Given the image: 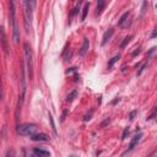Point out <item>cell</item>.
I'll return each mask as SVG.
<instances>
[{
  "instance_id": "cell-6",
  "label": "cell",
  "mask_w": 157,
  "mask_h": 157,
  "mask_svg": "<svg viewBox=\"0 0 157 157\" xmlns=\"http://www.w3.org/2000/svg\"><path fill=\"white\" fill-rule=\"evenodd\" d=\"M0 40H1V47L4 49V53L7 55L9 54V44H7V37L5 34V31H4L2 26H0Z\"/></svg>"
},
{
  "instance_id": "cell-17",
  "label": "cell",
  "mask_w": 157,
  "mask_h": 157,
  "mask_svg": "<svg viewBox=\"0 0 157 157\" xmlns=\"http://www.w3.org/2000/svg\"><path fill=\"white\" fill-rule=\"evenodd\" d=\"M76 96H77V91L74 90L72 92H70V93L66 96V102H72V101L76 98Z\"/></svg>"
},
{
  "instance_id": "cell-13",
  "label": "cell",
  "mask_w": 157,
  "mask_h": 157,
  "mask_svg": "<svg viewBox=\"0 0 157 157\" xmlns=\"http://www.w3.org/2000/svg\"><path fill=\"white\" fill-rule=\"evenodd\" d=\"M129 16H130V12H129V11L124 12V13L121 15V17L119 18L118 25H119V26H123V25H124V22H125V21H128V17H129Z\"/></svg>"
},
{
  "instance_id": "cell-1",
  "label": "cell",
  "mask_w": 157,
  "mask_h": 157,
  "mask_svg": "<svg viewBox=\"0 0 157 157\" xmlns=\"http://www.w3.org/2000/svg\"><path fill=\"white\" fill-rule=\"evenodd\" d=\"M9 15H10V22L12 26V37L13 40L16 43H18L20 40V31H18V26H17V20H16V11H15V2L10 1L9 2Z\"/></svg>"
},
{
  "instance_id": "cell-29",
  "label": "cell",
  "mask_w": 157,
  "mask_h": 157,
  "mask_svg": "<svg viewBox=\"0 0 157 157\" xmlns=\"http://www.w3.org/2000/svg\"><path fill=\"white\" fill-rule=\"evenodd\" d=\"M156 34H157V31H156V29H153V32H152V34H151V38H155V37H156Z\"/></svg>"
},
{
  "instance_id": "cell-24",
  "label": "cell",
  "mask_w": 157,
  "mask_h": 157,
  "mask_svg": "<svg viewBox=\"0 0 157 157\" xmlns=\"http://www.w3.org/2000/svg\"><path fill=\"white\" fill-rule=\"evenodd\" d=\"M129 134V129L128 128H125L124 129V131H123V135H121V140H124V139H126V135Z\"/></svg>"
},
{
  "instance_id": "cell-18",
  "label": "cell",
  "mask_w": 157,
  "mask_h": 157,
  "mask_svg": "<svg viewBox=\"0 0 157 157\" xmlns=\"http://www.w3.org/2000/svg\"><path fill=\"white\" fill-rule=\"evenodd\" d=\"M80 5H81V2H78V4H77V5H76L74 9H72V11H71V15H70V18H72V17H74V16L77 13V11L80 10Z\"/></svg>"
},
{
  "instance_id": "cell-26",
  "label": "cell",
  "mask_w": 157,
  "mask_h": 157,
  "mask_svg": "<svg viewBox=\"0 0 157 157\" xmlns=\"http://www.w3.org/2000/svg\"><path fill=\"white\" fill-rule=\"evenodd\" d=\"M155 113H156V108H153V110H152V113H151V115L147 118L148 120H151V119H153L155 118Z\"/></svg>"
},
{
  "instance_id": "cell-31",
  "label": "cell",
  "mask_w": 157,
  "mask_h": 157,
  "mask_svg": "<svg viewBox=\"0 0 157 157\" xmlns=\"http://www.w3.org/2000/svg\"><path fill=\"white\" fill-rule=\"evenodd\" d=\"M29 157H36V156H33V155H29Z\"/></svg>"
},
{
  "instance_id": "cell-10",
  "label": "cell",
  "mask_w": 157,
  "mask_h": 157,
  "mask_svg": "<svg viewBox=\"0 0 157 157\" xmlns=\"http://www.w3.org/2000/svg\"><path fill=\"white\" fill-rule=\"evenodd\" d=\"M113 33H114V29L113 28H109L108 31H105V33L103 34V38H102V45H105L107 44V42L112 38Z\"/></svg>"
},
{
  "instance_id": "cell-14",
  "label": "cell",
  "mask_w": 157,
  "mask_h": 157,
  "mask_svg": "<svg viewBox=\"0 0 157 157\" xmlns=\"http://www.w3.org/2000/svg\"><path fill=\"white\" fill-rule=\"evenodd\" d=\"M104 5H105V2H104L103 0H98V2H97V10H96V15H99V13L102 12V10H103Z\"/></svg>"
},
{
  "instance_id": "cell-20",
  "label": "cell",
  "mask_w": 157,
  "mask_h": 157,
  "mask_svg": "<svg viewBox=\"0 0 157 157\" xmlns=\"http://www.w3.org/2000/svg\"><path fill=\"white\" fill-rule=\"evenodd\" d=\"M49 120H50V124H52V129H53L54 134H56V129H55V125H54V120H53V117H52V114H49Z\"/></svg>"
},
{
  "instance_id": "cell-5",
  "label": "cell",
  "mask_w": 157,
  "mask_h": 157,
  "mask_svg": "<svg viewBox=\"0 0 157 157\" xmlns=\"http://www.w3.org/2000/svg\"><path fill=\"white\" fill-rule=\"evenodd\" d=\"M20 71H21V78H20V88H21V93H20V102L22 103L25 99V93H26V80H25V70H23V63H21L20 66Z\"/></svg>"
},
{
  "instance_id": "cell-4",
  "label": "cell",
  "mask_w": 157,
  "mask_h": 157,
  "mask_svg": "<svg viewBox=\"0 0 157 157\" xmlns=\"http://www.w3.org/2000/svg\"><path fill=\"white\" fill-rule=\"evenodd\" d=\"M36 130H37V126L36 124H32V123H26L17 126V132L23 136H29V135L32 136L36 132Z\"/></svg>"
},
{
  "instance_id": "cell-7",
  "label": "cell",
  "mask_w": 157,
  "mask_h": 157,
  "mask_svg": "<svg viewBox=\"0 0 157 157\" xmlns=\"http://www.w3.org/2000/svg\"><path fill=\"white\" fill-rule=\"evenodd\" d=\"M31 139L33 141H48L49 136L47 134H44V132H39V134H33Z\"/></svg>"
},
{
  "instance_id": "cell-30",
  "label": "cell",
  "mask_w": 157,
  "mask_h": 157,
  "mask_svg": "<svg viewBox=\"0 0 157 157\" xmlns=\"http://www.w3.org/2000/svg\"><path fill=\"white\" fill-rule=\"evenodd\" d=\"M117 102H119V98H117V99H114V101H113V102H112V103H113V104H115V103H117Z\"/></svg>"
},
{
  "instance_id": "cell-12",
  "label": "cell",
  "mask_w": 157,
  "mask_h": 157,
  "mask_svg": "<svg viewBox=\"0 0 157 157\" xmlns=\"http://www.w3.org/2000/svg\"><path fill=\"white\" fill-rule=\"evenodd\" d=\"M131 39H132V36H131V34H130V36H126V37L121 40V43L119 44V48H120V49H124V48L130 43V40H131Z\"/></svg>"
},
{
  "instance_id": "cell-28",
  "label": "cell",
  "mask_w": 157,
  "mask_h": 157,
  "mask_svg": "<svg viewBox=\"0 0 157 157\" xmlns=\"http://www.w3.org/2000/svg\"><path fill=\"white\" fill-rule=\"evenodd\" d=\"M140 52H141V50H140V48H137V49H136V50L132 53V56H135V55H136V54H139Z\"/></svg>"
},
{
  "instance_id": "cell-9",
  "label": "cell",
  "mask_w": 157,
  "mask_h": 157,
  "mask_svg": "<svg viewBox=\"0 0 157 157\" xmlns=\"http://www.w3.org/2000/svg\"><path fill=\"white\" fill-rule=\"evenodd\" d=\"M33 152H34V155L38 156V157H50V152L47 151V150H44V148H38V147H36V148L33 150Z\"/></svg>"
},
{
  "instance_id": "cell-21",
  "label": "cell",
  "mask_w": 157,
  "mask_h": 157,
  "mask_svg": "<svg viewBox=\"0 0 157 157\" xmlns=\"http://www.w3.org/2000/svg\"><path fill=\"white\" fill-rule=\"evenodd\" d=\"M146 66H147V63H144V64L141 65V67H140V70L137 71V76H139V75H141V72H142V71H144V70L146 69Z\"/></svg>"
},
{
  "instance_id": "cell-27",
  "label": "cell",
  "mask_w": 157,
  "mask_h": 157,
  "mask_svg": "<svg viewBox=\"0 0 157 157\" xmlns=\"http://www.w3.org/2000/svg\"><path fill=\"white\" fill-rule=\"evenodd\" d=\"M66 114H67V110H64L63 112V115H61V121L65 119V117H66Z\"/></svg>"
},
{
  "instance_id": "cell-11",
  "label": "cell",
  "mask_w": 157,
  "mask_h": 157,
  "mask_svg": "<svg viewBox=\"0 0 157 157\" xmlns=\"http://www.w3.org/2000/svg\"><path fill=\"white\" fill-rule=\"evenodd\" d=\"M88 47H90V42H88V39L85 37V38H83V40H82V45H81V49H80V55H81V56H83V55L87 53V50H88Z\"/></svg>"
},
{
  "instance_id": "cell-23",
  "label": "cell",
  "mask_w": 157,
  "mask_h": 157,
  "mask_svg": "<svg viewBox=\"0 0 157 157\" xmlns=\"http://www.w3.org/2000/svg\"><path fill=\"white\" fill-rule=\"evenodd\" d=\"M109 123H110V119H109V118H107V119H105V120L99 125V128H104V126H105V125H108Z\"/></svg>"
},
{
  "instance_id": "cell-16",
  "label": "cell",
  "mask_w": 157,
  "mask_h": 157,
  "mask_svg": "<svg viewBox=\"0 0 157 157\" xmlns=\"http://www.w3.org/2000/svg\"><path fill=\"white\" fill-rule=\"evenodd\" d=\"M119 59H120V55H119V54H118V55H114V56L108 61V69H112V67H113V65H114Z\"/></svg>"
},
{
  "instance_id": "cell-15",
  "label": "cell",
  "mask_w": 157,
  "mask_h": 157,
  "mask_svg": "<svg viewBox=\"0 0 157 157\" xmlns=\"http://www.w3.org/2000/svg\"><path fill=\"white\" fill-rule=\"evenodd\" d=\"M88 9H90V2H85V6L82 9V15H81V21H83L86 18V15L88 12Z\"/></svg>"
},
{
  "instance_id": "cell-19",
  "label": "cell",
  "mask_w": 157,
  "mask_h": 157,
  "mask_svg": "<svg viewBox=\"0 0 157 157\" xmlns=\"http://www.w3.org/2000/svg\"><path fill=\"white\" fill-rule=\"evenodd\" d=\"M92 113H93V109H91V110H90V113H86V114H85V117H83V121L90 120V119H91V117H92Z\"/></svg>"
},
{
  "instance_id": "cell-2",
  "label": "cell",
  "mask_w": 157,
  "mask_h": 157,
  "mask_svg": "<svg viewBox=\"0 0 157 157\" xmlns=\"http://www.w3.org/2000/svg\"><path fill=\"white\" fill-rule=\"evenodd\" d=\"M34 1H23V16H25V29L26 32H31L32 27V6H34Z\"/></svg>"
},
{
  "instance_id": "cell-3",
  "label": "cell",
  "mask_w": 157,
  "mask_h": 157,
  "mask_svg": "<svg viewBox=\"0 0 157 157\" xmlns=\"http://www.w3.org/2000/svg\"><path fill=\"white\" fill-rule=\"evenodd\" d=\"M23 49H25V58H26L28 77H29V80H32L33 78V53H32V49L28 43L23 44Z\"/></svg>"
},
{
  "instance_id": "cell-25",
  "label": "cell",
  "mask_w": 157,
  "mask_h": 157,
  "mask_svg": "<svg viewBox=\"0 0 157 157\" xmlns=\"http://www.w3.org/2000/svg\"><path fill=\"white\" fill-rule=\"evenodd\" d=\"M2 96H4V92H2V81H1V77H0V101L2 99Z\"/></svg>"
},
{
  "instance_id": "cell-8",
  "label": "cell",
  "mask_w": 157,
  "mask_h": 157,
  "mask_svg": "<svg viewBox=\"0 0 157 157\" xmlns=\"http://www.w3.org/2000/svg\"><path fill=\"white\" fill-rule=\"evenodd\" d=\"M141 137H142V132H139V134H136V135L131 139V141H130V144H129V151L132 150V148L137 145V142L141 140Z\"/></svg>"
},
{
  "instance_id": "cell-22",
  "label": "cell",
  "mask_w": 157,
  "mask_h": 157,
  "mask_svg": "<svg viewBox=\"0 0 157 157\" xmlns=\"http://www.w3.org/2000/svg\"><path fill=\"white\" fill-rule=\"evenodd\" d=\"M136 113H137V110H131V112H130V114H129V119H130V120H134V118H135Z\"/></svg>"
}]
</instances>
